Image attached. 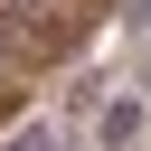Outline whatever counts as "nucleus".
<instances>
[{"label": "nucleus", "instance_id": "5", "mask_svg": "<svg viewBox=\"0 0 151 151\" xmlns=\"http://www.w3.org/2000/svg\"><path fill=\"white\" fill-rule=\"evenodd\" d=\"M132 76H142V85H151V47H142V66H132Z\"/></svg>", "mask_w": 151, "mask_h": 151}, {"label": "nucleus", "instance_id": "4", "mask_svg": "<svg viewBox=\"0 0 151 151\" xmlns=\"http://www.w3.org/2000/svg\"><path fill=\"white\" fill-rule=\"evenodd\" d=\"M123 28H132V38H151V0H123Z\"/></svg>", "mask_w": 151, "mask_h": 151}, {"label": "nucleus", "instance_id": "1", "mask_svg": "<svg viewBox=\"0 0 151 151\" xmlns=\"http://www.w3.org/2000/svg\"><path fill=\"white\" fill-rule=\"evenodd\" d=\"M142 132H151V94H113L94 113V151H132Z\"/></svg>", "mask_w": 151, "mask_h": 151}, {"label": "nucleus", "instance_id": "2", "mask_svg": "<svg viewBox=\"0 0 151 151\" xmlns=\"http://www.w3.org/2000/svg\"><path fill=\"white\" fill-rule=\"evenodd\" d=\"M0 151H66V132L38 113V123H19V132H0Z\"/></svg>", "mask_w": 151, "mask_h": 151}, {"label": "nucleus", "instance_id": "3", "mask_svg": "<svg viewBox=\"0 0 151 151\" xmlns=\"http://www.w3.org/2000/svg\"><path fill=\"white\" fill-rule=\"evenodd\" d=\"M104 104H113V94H104V76H76V85H66V113H76V123H94Z\"/></svg>", "mask_w": 151, "mask_h": 151}]
</instances>
